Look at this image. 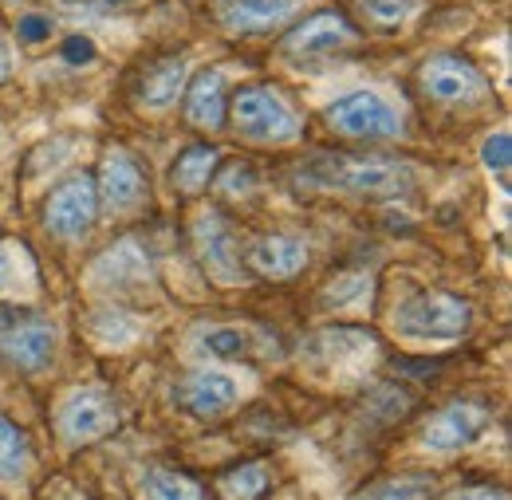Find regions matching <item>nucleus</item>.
<instances>
[{
	"mask_svg": "<svg viewBox=\"0 0 512 500\" xmlns=\"http://www.w3.org/2000/svg\"><path fill=\"white\" fill-rule=\"evenodd\" d=\"M394 331L406 339H426V343H446V339H461L473 323V308L449 292H410L402 304H394L390 315Z\"/></svg>",
	"mask_w": 512,
	"mask_h": 500,
	"instance_id": "nucleus-2",
	"label": "nucleus"
},
{
	"mask_svg": "<svg viewBox=\"0 0 512 500\" xmlns=\"http://www.w3.org/2000/svg\"><path fill=\"white\" fill-rule=\"evenodd\" d=\"M142 493H146V500H201V489L174 469H146Z\"/></svg>",
	"mask_w": 512,
	"mask_h": 500,
	"instance_id": "nucleus-24",
	"label": "nucleus"
},
{
	"mask_svg": "<svg viewBox=\"0 0 512 500\" xmlns=\"http://www.w3.org/2000/svg\"><path fill=\"white\" fill-rule=\"evenodd\" d=\"M256 347H260V335L241 323H221L201 335V351L213 359H249Z\"/></svg>",
	"mask_w": 512,
	"mask_h": 500,
	"instance_id": "nucleus-21",
	"label": "nucleus"
},
{
	"mask_svg": "<svg viewBox=\"0 0 512 500\" xmlns=\"http://www.w3.org/2000/svg\"><path fill=\"white\" fill-rule=\"evenodd\" d=\"M111 4H130V0H111Z\"/></svg>",
	"mask_w": 512,
	"mask_h": 500,
	"instance_id": "nucleus-34",
	"label": "nucleus"
},
{
	"mask_svg": "<svg viewBox=\"0 0 512 500\" xmlns=\"http://www.w3.org/2000/svg\"><path fill=\"white\" fill-rule=\"evenodd\" d=\"M193 249L201 256V268H205L217 284H245L241 245H237L233 229L225 225V217H221L217 209L197 213V221H193Z\"/></svg>",
	"mask_w": 512,
	"mask_h": 500,
	"instance_id": "nucleus-10",
	"label": "nucleus"
},
{
	"mask_svg": "<svg viewBox=\"0 0 512 500\" xmlns=\"http://www.w3.org/2000/svg\"><path fill=\"white\" fill-rule=\"evenodd\" d=\"M327 126L343 138H371V142H383V138H398L402 134V119L398 111L390 107V99L379 91H351L343 99H335L327 111H323Z\"/></svg>",
	"mask_w": 512,
	"mask_h": 500,
	"instance_id": "nucleus-5",
	"label": "nucleus"
},
{
	"mask_svg": "<svg viewBox=\"0 0 512 500\" xmlns=\"http://www.w3.org/2000/svg\"><path fill=\"white\" fill-rule=\"evenodd\" d=\"M64 60L67 63H91L95 60V44L83 40V36H71V40L64 44Z\"/></svg>",
	"mask_w": 512,
	"mask_h": 500,
	"instance_id": "nucleus-31",
	"label": "nucleus"
},
{
	"mask_svg": "<svg viewBox=\"0 0 512 500\" xmlns=\"http://www.w3.org/2000/svg\"><path fill=\"white\" fill-rule=\"evenodd\" d=\"M20 40H28V44H44V40H52V20L48 16H40V12H28V16H20Z\"/></svg>",
	"mask_w": 512,
	"mask_h": 500,
	"instance_id": "nucleus-30",
	"label": "nucleus"
},
{
	"mask_svg": "<svg viewBox=\"0 0 512 500\" xmlns=\"http://www.w3.org/2000/svg\"><path fill=\"white\" fill-rule=\"evenodd\" d=\"M300 359H308V367L320 375L351 378L375 359V339L363 331H351V327H331L304 343Z\"/></svg>",
	"mask_w": 512,
	"mask_h": 500,
	"instance_id": "nucleus-7",
	"label": "nucleus"
},
{
	"mask_svg": "<svg viewBox=\"0 0 512 500\" xmlns=\"http://www.w3.org/2000/svg\"><path fill=\"white\" fill-rule=\"evenodd\" d=\"M481 162H485L489 170H497V178H501V182L509 178V166H512L509 130H497V134H489V138H485V146H481Z\"/></svg>",
	"mask_w": 512,
	"mask_h": 500,
	"instance_id": "nucleus-27",
	"label": "nucleus"
},
{
	"mask_svg": "<svg viewBox=\"0 0 512 500\" xmlns=\"http://www.w3.org/2000/svg\"><path fill=\"white\" fill-rule=\"evenodd\" d=\"M241 260H245V272H256L264 280H288V276L304 272V264H308V241L304 237H292V233H272V237L253 241V249L245 252Z\"/></svg>",
	"mask_w": 512,
	"mask_h": 500,
	"instance_id": "nucleus-15",
	"label": "nucleus"
},
{
	"mask_svg": "<svg viewBox=\"0 0 512 500\" xmlns=\"http://www.w3.org/2000/svg\"><path fill=\"white\" fill-rule=\"evenodd\" d=\"M56 339L60 331L52 319L24 312V308H0V355L12 367L40 375L56 355Z\"/></svg>",
	"mask_w": 512,
	"mask_h": 500,
	"instance_id": "nucleus-4",
	"label": "nucleus"
},
{
	"mask_svg": "<svg viewBox=\"0 0 512 500\" xmlns=\"http://www.w3.org/2000/svg\"><path fill=\"white\" fill-rule=\"evenodd\" d=\"M351 8H355L363 28H371V32H398L418 12V0H351Z\"/></svg>",
	"mask_w": 512,
	"mask_h": 500,
	"instance_id": "nucleus-22",
	"label": "nucleus"
},
{
	"mask_svg": "<svg viewBox=\"0 0 512 500\" xmlns=\"http://www.w3.org/2000/svg\"><path fill=\"white\" fill-rule=\"evenodd\" d=\"M418 87L446 107H473L489 95L485 75L461 56H434L418 67Z\"/></svg>",
	"mask_w": 512,
	"mask_h": 500,
	"instance_id": "nucleus-8",
	"label": "nucleus"
},
{
	"mask_svg": "<svg viewBox=\"0 0 512 500\" xmlns=\"http://www.w3.org/2000/svg\"><path fill=\"white\" fill-rule=\"evenodd\" d=\"M233 126L253 142H292L300 138V115L276 87H241L229 103Z\"/></svg>",
	"mask_w": 512,
	"mask_h": 500,
	"instance_id": "nucleus-3",
	"label": "nucleus"
},
{
	"mask_svg": "<svg viewBox=\"0 0 512 500\" xmlns=\"http://www.w3.org/2000/svg\"><path fill=\"white\" fill-rule=\"evenodd\" d=\"M95 217H99V193H95V178L87 174H75L64 186L52 189L48 209H44V221L60 241H83Z\"/></svg>",
	"mask_w": 512,
	"mask_h": 500,
	"instance_id": "nucleus-11",
	"label": "nucleus"
},
{
	"mask_svg": "<svg viewBox=\"0 0 512 500\" xmlns=\"http://www.w3.org/2000/svg\"><path fill=\"white\" fill-rule=\"evenodd\" d=\"M28 461H32L28 434H24L16 422L0 418V481H16V477H24Z\"/></svg>",
	"mask_w": 512,
	"mask_h": 500,
	"instance_id": "nucleus-23",
	"label": "nucleus"
},
{
	"mask_svg": "<svg viewBox=\"0 0 512 500\" xmlns=\"http://www.w3.org/2000/svg\"><path fill=\"white\" fill-rule=\"evenodd\" d=\"M182 402L186 410L197 414V418H221L233 410L237 402V382L225 375V371H193L186 382H182Z\"/></svg>",
	"mask_w": 512,
	"mask_h": 500,
	"instance_id": "nucleus-18",
	"label": "nucleus"
},
{
	"mask_svg": "<svg viewBox=\"0 0 512 500\" xmlns=\"http://www.w3.org/2000/svg\"><path fill=\"white\" fill-rule=\"evenodd\" d=\"M8 75H12V48H8V40L0 32V79H8Z\"/></svg>",
	"mask_w": 512,
	"mask_h": 500,
	"instance_id": "nucleus-32",
	"label": "nucleus"
},
{
	"mask_svg": "<svg viewBox=\"0 0 512 500\" xmlns=\"http://www.w3.org/2000/svg\"><path fill=\"white\" fill-rule=\"evenodd\" d=\"M264 489H268V473H264V465L229 469V473H221V481H217V493H221L225 500H256Z\"/></svg>",
	"mask_w": 512,
	"mask_h": 500,
	"instance_id": "nucleus-25",
	"label": "nucleus"
},
{
	"mask_svg": "<svg viewBox=\"0 0 512 500\" xmlns=\"http://www.w3.org/2000/svg\"><path fill=\"white\" fill-rule=\"evenodd\" d=\"M190 83V63L186 56H162V60L146 63L138 83H134V99L142 111H166L178 103V95Z\"/></svg>",
	"mask_w": 512,
	"mask_h": 500,
	"instance_id": "nucleus-16",
	"label": "nucleus"
},
{
	"mask_svg": "<svg viewBox=\"0 0 512 500\" xmlns=\"http://www.w3.org/2000/svg\"><path fill=\"white\" fill-rule=\"evenodd\" d=\"M489 426V406L485 402H469V398H457L442 406L426 430H422V445L434 449V453H453V449H465L481 438V430Z\"/></svg>",
	"mask_w": 512,
	"mask_h": 500,
	"instance_id": "nucleus-12",
	"label": "nucleus"
},
{
	"mask_svg": "<svg viewBox=\"0 0 512 500\" xmlns=\"http://www.w3.org/2000/svg\"><path fill=\"white\" fill-rule=\"evenodd\" d=\"M359 44V28L343 16V12H316L308 20H300L296 28H288L284 36V56L292 60H323V56H339L347 48Z\"/></svg>",
	"mask_w": 512,
	"mask_h": 500,
	"instance_id": "nucleus-9",
	"label": "nucleus"
},
{
	"mask_svg": "<svg viewBox=\"0 0 512 500\" xmlns=\"http://www.w3.org/2000/svg\"><path fill=\"white\" fill-rule=\"evenodd\" d=\"M367 288H371V276H367V272L331 276V284L323 288V304H327V308H343V304H351L355 296H363Z\"/></svg>",
	"mask_w": 512,
	"mask_h": 500,
	"instance_id": "nucleus-26",
	"label": "nucleus"
},
{
	"mask_svg": "<svg viewBox=\"0 0 512 500\" xmlns=\"http://www.w3.org/2000/svg\"><path fill=\"white\" fill-rule=\"evenodd\" d=\"M426 493H430L426 481H410V477H402V481H386V485H379V489L363 493L359 500H426Z\"/></svg>",
	"mask_w": 512,
	"mask_h": 500,
	"instance_id": "nucleus-29",
	"label": "nucleus"
},
{
	"mask_svg": "<svg viewBox=\"0 0 512 500\" xmlns=\"http://www.w3.org/2000/svg\"><path fill=\"white\" fill-rule=\"evenodd\" d=\"M410 166L394 158H359V154H320L296 170V182L308 189H335V193H398L410 186Z\"/></svg>",
	"mask_w": 512,
	"mask_h": 500,
	"instance_id": "nucleus-1",
	"label": "nucleus"
},
{
	"mask_svg": "<svg viewBox=\"0 0 512 500\" xmlns=\"http://www.w3.org/2000/svg\"><path fill=\"white\" fill-rule=\"evenodd\" d=\"M449 500H505L501 493H489V489H469V493H453Z\"/></svg>",
	"mask_w": 512,
	"mask_h": 500,
	"instance_id": "nucleus-33",
	"label": "nucleus"
},
{
	"mask_svg": "<svg viewBox=\"0 0 512 500\" xmlns=\"http://www.w3.org/2000/svg\"><path fill=\"white\" fill-rule=\"evenodd\" d=\"M123 410L115 402V394L99 390V386H87V390H71L60 406V438L67 445H87V441H99L103 434H111L119 426Z\"/></svg>",
	"mask_w": 512,
	"mask_h": 500,
	"instance_id": "nucleus-6",
	"label": "nucleus"
},
{
	"mask_svg": "<svg viewBox=\"0 0 512 500\" xmlns=\"http://www.w3.org/2000/svg\"><path fill=\"white\" fill-rule=\"evenodd\" d=\"M91 276L99 284H111V288H130V284H142L150 280V256L138 241H119L103 252L91 268Z\"/></svg>",
	"mask_w": 512,
	"mask_h": 500,
	"instance_id": "nucleus-19",
	"label": "nucleus"
},
{
	"mask_svg": "<svg viewBox=\"0 0 512 500\" xmlns=\"http://www.w3.org/2000/svg\"><path fill=\"white\" fill-rule=\"evenodd\" d=\"M221 166V150L217 146H190L186 154H178V162H174V186L182 189V193H201V189L209 186V178H213V170Z\"/></svg>",
	"mask_w": 512,
	"mask_h": 500,
	"instance_id": "nucleus-20",
	"label": "nucleus"
},
{
	"mask_svg": "<svg viewBox=\"0 0 512 500\" xmlns=\"http://www.w3.org/2000/svg\"><path fill=\"white\" fill-rule=\"evenodd\" d=\"M300 12V0H213V16L233 36H264L284 28Z\"/></svg>",
	"mask_w": 512,
	"mask_h": 500,
	"instance_id": "nucleus-13",
	"label": "nucleus"
},
{
	"mask_svg": "<svg viewBox=\"0 0 512 500\" xmlns=\"http://www.w3.org/2000/svg\"><path fill=\"white\" fill-rule=\"evenodd\" d=\"M182 95H186V119L197 130H221L225 126L229 103H225V75L217 67L197 71Z\"/></svg>",
	"mask_w": 512,
	"mask_h": 500,
	"instance_id": "nucleus-17",
	"label": "nucleus"
},
{
	"mask_svg": "<svg viewBox=\"0 0 512 500\" xmlns=\"http://www.w3.org/2000/svg\"><path fill=\"white\" fill-rule=\"evenodd\" d=\"M134 335H138V327L127 323L119 312H103L99 315V323H95V339L107 343V347H130Z\"/></svg>",
	"mask_w": 512,
	"mask_h": 500,
	"instance_id": "nucleus-28",
	"label": "nucleus"
},
{
	"mask_svg": "<svg viewBox=\"0 0 512 500\" xmlns=\"http://www.w3.org/2000/svg\"><path fill=\"white\" fill-rule=\"evenodd\" d=\"M95 193H99V205L107 213H130V209H138L146 201V178H142L138 162L130 158L123 146H111L103 154Z\"/></svg>",
	"mask_w": 512,
	"mask_h": 500,
	"instance_id": "nucleus-14",
	"label": "nucleus"
}]
</instances>
